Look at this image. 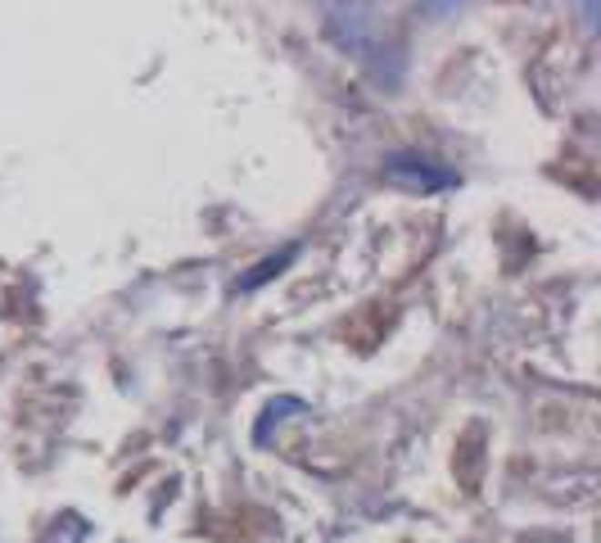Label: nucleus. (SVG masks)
<instances>
[{"instance_id": "1", "label": "nucleus", "mask_w": 601, "mask_h": 543, "mask_svg": "<svg viewBox=\"0 0 601 543\" xmlns=\"http://www.w3.org/2000/svg\"><path fill=\"white\" fill-rule=\"evenodd\" d=\"M384 177H389L393 186L421 190V195L457 186V177H453L448 168H439V163H430V159H421V154H389V159H384Z\"/></svg>"}, {"instance_id": "2", "label": "nucleus", "mask_w": 601, "mask_h": 543, "mask_svg": "<svg viewBox=\"0 0 601 543\" xmlns=\"http://www.w3.org/2000/svg\"><path fill=\"white\" fill-rule=\"evenodd\" d=\"M290 259H294V250H285L280 259H267L262 268H258V272H253V276H249V281H244V290H253V285H262V281H267L271 272H280V268H285V263H290Z\"/></svg>"}, {"instance_id": "3", "label": "nucleus", "mask_w": 601, "mask_h": 543, "mask_svg": "<svg viewBox=\"0 0 601 543\" xmlns=\"http://www.w3.org/2000/svg\"><path fill=\"white\" fill-rule=\"evenodd\" d=\"M466 0H416V9L421 14H430V18H443V14H453V9H462Z\"/></svg>"}]
</instances>
